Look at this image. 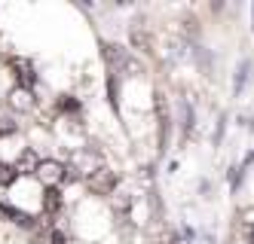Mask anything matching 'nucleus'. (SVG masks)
Here are the masks:
<instances>
[{
	"mask_svg": "<svg viewBox=\"0 0 254 244\" xmlns=\"http://www.w3.org/2000/svg\"><path fill=\"white\" fill-rule=\"evenodd\" d=\"M86 183H89V190H92L95 195H111L117 190V174L111 171V168H95V171H89Z\"/></svg>",
	"mask_w": 254,
	"mask_h": 244,
	"instance_id": "obj_1",
	"label": "nucleus"
},
{
	"mask_svg": "<svg viewBox=\"0 0 254 244\" xmlns=\"http://www.w3.org/2000/svg\"><path fill=\"white\" fill-rule=\"evenodd\" d=\"M34 174H37L40 180H46L49 186H56L59 180H64V165H59V162H40Z\"/></svg>",
	"mask_w": 254,
	"mask_h": 244,
	"instance_id": "obj_2",
	"label": "nucleus"
},
{
	"mask_svg": "<svg viewBox=\"0 0 254 244\" xmlns=\"http://www.w3.org/2000/svg\"><path fill=\"white\" fill-rule=\"evenodd\" d=\"M37 165H40L37 153H34V149H25V153H22L19 159H15L12 171H15V174H34V171H37Z\"/></svg>",
	"mask_w": 254,
	"mask_h": 244,
	"instance_id": "obj_3",
	"label": "nucleus"
},
{
	"mask_svg": "<svg viewBox=\"0 0 254 244\" xmlns=\"http://www.w3.org/2000/svg\"><path fill=\"white\" fill-rule=\"evenodd\" d=\"M104 58L107 61H111V64H126V61H129V55H126V49L123 46H104Z\"/></svg>",
	"mask_w": 254,
	"mask_h": 244,
	"instance_id": "obj_4",
	"label": "nucleus"
},
{
	"mask_svg": "<svg viewBox=\"0 0 254 244\" xmlns=\"http://www.w3.org/2000/svg\"><path fill=\"white\" fill-rule=\"evenodd\" d=\"M46 211H59V204H62V195H59V190H56V186H49V190H46Z\"/></svg>",
	"mask_w": 254,
	"mask_h": 244,
	"instance_id": "obj_5",
	"label": "nucleus"
},
{
	"mask_svg": "<svg viewBox=\"0 0 254 244\" xmlns=\"http://www.w3.org/2000/svg\"><path fill=\"white\" fill-rule=\"evenodd\" d=\"M15 177H19V174L12 171V165H3V162H0V186H9Z\"/></svg>",
	"mask_w": 254,
	"mask_h": 244,
	"instance_id": "obj_6",
	"label": "nucleus"
},
{
	"mask_svg": "<svg viewBox=\"0 0 254 244\" xmlns=\"http://www.w3.org/2000/svg\"><path fill=\"white\" fill-rule=\"evenodd\" d=\"M15 70H22V83H25V86L34 83V73H31V64H28V61H15Z\"/></svg>",
	"mask_w": 254,
	"mask_h": 244,
	"instance_id": "obj_7",
	"label": "nucleus"
},
{
	"mask_svg": "<svg viewBox=\"0 0 254 244\" xmlns=\"http://www.w3.org/2000/svg\"><path fill=\"white\" fill-rule=\"evenodd\" d=\"M242 235L248 244H254V223H248V226H242Z\"/></svg>",
	"mask_w": 254,
	"mask_h": 244,
	"instance_id": "obj_8",
	"label": "nucleus"
},
{
	"mask_svg": "<svg viewBox=\"0 0 254 244\" xmlns=\"http://www.w3.org/2000/svg\"><path fill=\"white\" fill-rule=\"evenodd\" d=\"M52 244H64V235H62V232H56V235H52Z\"/></svg>",
	"mask_w": 254,
	"mask_h": 244,
	"instance_id": "obj_9",
	"label": "nucleus"
}]
</instances>
